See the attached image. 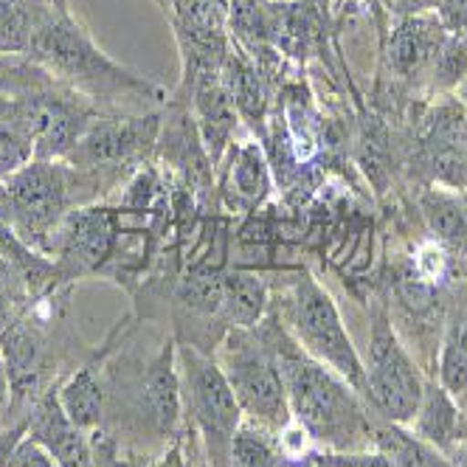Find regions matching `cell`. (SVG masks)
<instances>
[{"instance_id": "obj_7", "label": "cell", "mask_w": 467, "mask_h": 467, "mask_svg": "<svg viewBox=\"0 0 467 467\" xmlns=\"http://www.w3.org/2000/svg\"><path fill=\"white\" fill-rule=\"evenodd\" d=\"M181 400L203 437L212 467H231L234 437L243 425V409L220 363L192 344L178 347Z\"/></svg>"}, {"instance_id": "obj_19", "label": "cell", "mask_w": 467, "mask_h": 467, "mask_svg": "<svg viewBox=\"0 0 467 467\" xmlns=\"http://www.w3.org/2000/svg\"><path fill=\"white\" fill-rule=\"evenodd\" d=\"M440 386L462 406L467 400V307H456L440 355Z\"/></svg>"}, {"instance_id": "obj_24", "label": "cell", "mask_w": 467, "mask_h": 467, "mask_svg": "<svg viewBox=\"0 0 467 467\" xmlns=\"http://www.w3.org/2000/svg\"><path fill=\"white\" fill-rule=\"evenodd\" d=\"M268 437L271 431H265L254 422L240 425L231 448V467H279L276 448Z\"/></svg>"}, {"instance_id": "obj_30", "label": "cell", "mask_w": 467, "mask_h": 467, "mask_svg": "<svg viewBox=\"0 0 467 467\" xmlns=\"http://www.w3.org/2000/svg\"><path fill=\"white\" fill-rule=\"evenodd\" d=\"M4 305H6V298H4V296H0V316H4Z\"/></svg>"}, {"instance_id": "obj_27", "label": "cell", "mask_w": 467, "mask_h": 467, "mask_svg": "<svg viewBox=\"0 0 467 467\" xmlns=\"http://www.w3.org/2000/svg\"><path fill=\"white\" fill-rule=\"evenodd\" d=\"M12 375H9V366L4 360V355H0V414H4L9 406H12Z\"/></svg>"}, {"instance_id": "obj_16", "label": "cell", "mask_w": 467, "mask_h": 467, "mask_svg": "<svg viewBox=\"0 0 467 467\" xmlns=\"http://www.w3.org/2000/svg\"><path fill=\"white\" fill-rule=\"evenodd\" d=\"M422 217L448 254H467V194L451 189H431L420 200Z\"/></svg>"}, {"instance_id": "obj_13", "label": "cell", "mask_w": 467, "mask_h": 467, "mask_svg": "<svg viewBox=\"0 0 467 467\" xmlns=\"http://www.w3.org/2000/svg\"><path fill=\"white\" fill-rule=\"evenodd\" d=\"M445 26L437 17H409L397 26L391 46H389V59L391 68L403 77H417L431 62H437L442 48L448 46L445 40Z\"/></svg>"}, {"instance_id": "obj_32", "label": "cell", "mask_w": 467, "mask_h": 467, "mask_svg": "<svg viewBox=\"0 0 467 467\" xmlns=\"http://www.w3.org/2000/svg\"><path fill=\"white\" fill-rule=\"evenodd\" d=\"M0 192H4V181H0Z\"/></svg>"}, {"instance_id": "obj_17", "label": "cell", "mask_w": 467, "mask_h": 467, "mask_svg": "<svg viewBox=\"0 0 467 467\" xmlns=\"http://www.w3.org/2000/svg\"><path fill=\"white\" fill-rule=\"evenodd\" d=\"M459 406L442 386H425L422 403L414 417L417 437L433 445L437 451H448L459 440Z\"/></svg>"}, {"instance_id": "obj_4", "label": "cell", "mask_w": 467, "mask_h": 467, "mask_svg": "<svg viewBox=\"0 0 467 467\" xmlns=\"http://www.w3.org/2000/svg\"><path fill=\"white\" fill-rule=\"evenodd\" d=\"M99 360L108 391V414L124 409L127 422L136 425L139 433L147 431L155 440L172 437L183 409L175 344L163 341L147 360L136 355L121 360L119 355L116 366H105V352H99Z\"/></svg>"}, {"instance_id": "obj_1", "label": "cell", "mask_w": 467, "mask_h": 467, "mask_svg": "<svg viewBox=\"0 0 467 467\" xmlns=\"http://www.w3.org/2000/svg\"><path fill=\"white\" fill-rule=\"evenodd\" d=\"M265 336L271 338L279 358L290 414L298 428L336 453L369 451V445H375V428L355 397V389L324 363L313 360L287 336V329L268 327Z\"/></svg>"}, {"instance_id": "obj_10", "label": "cell", "mask_w": 467, "mask_h": 467, "mask_svg": "<svg viewBox=\"0 0 467 467\" xmlns=\"http://www.w3.org/2000/svg\"><path fill=\"white\" fill-rule=\"evenodd\" d=\"M161 139V116H96L74 150L62 161L79 170H108L121 172V166L144 161Z\"/></svg>"}, {"instance_id": "obj_26", "label": "cell", "mask_w": 467, "mask_h": 467, "mask_svg": "<svg viewBox=\"0 0 467 467\" xmlns=\"http://www.w3.org/2000/svg\"><path fill=\"white\" fill-rule=\"evenodd\" d=\"M445 268H448V251L440 243H431V245H425L420 251V256H417V274L425 282H440L445 276Z\"/></svg>"}, {"instance_id": "obj_5", "label": "cell", "mask_w": 467, "mask_h": 467, "mask_svg": "<svg viewBox=\"0 0 467 467\" xmlns=\"http://www.w3.org/2000/svg\"><path fill=\"white\" fill-rule=\"evenodd\" d=\"M217 363L225 372L243 414L254 425L276 433L287 428L293 417L287 403V389L274 344L265 332L262 336H256L251 329L228 332Z\"/></svg>"}, {"instance_id": "obj_8", "label": "cell", "mask_w": 467, "mask_h": 467, "mask_svg": "<svg viewBox=\"0 0 467 467\" xmlns=\"http://www.w3.org/2000/svg\"><path fill=\"white\" fill-rule=\"evenodd\" d=\"M4 99L35 141L37 161H62L96 119L90 99L68 85L57 90L54 85H31L23 79L20 88L15 93L6 90Z\"/></svg>"}, {"instance_id": "obj_22", "label": "cell", "mask_w": 467, "mask_h": 467, "mask_svg": "<svg viewBox=\"0 0 467 467\" xmlns=\"http://www.w3.org/2000/svg\"><path fill=\"white\" fill-rule=\"evenodd\" d=\"M31 161H37L35 141L9 110L6 99L0 96V181H9L12 175L26 170Z\"/></svg>"}, {"instance_id": "obj_21", "label": "cell", "mask_w": 467, "mask_h": 467, "mask_svg": "<svg viewBox=\"0 0 467 467\" xmlns=\"http://www.w3.org/2000/svg\"><path fill=\"white\" fill-rule=\"evenodd\" d=\"M231 192L237 194L240 203L256 206L262 197L271 192V172L265 163L256 144H243L234 150V166H231Z\"/></svg>"}, {"instance_id": "obj_18", "label": "cell", "mask_w": 467, "mask_h": 467, "mask_svg": "<svg viewBox=\"0 0 467 467\" xmlns=\"http://www.w3.org/2000/svg\"><path fill=\"white\" fill-rule=\"evenodd\" d=\"M265 307H268V290L259 276L251 274H228L223 279V316L234 329L259 327Z\"/></svg>"}, {"instance_id": "obj_25", "label": "cell", "mask_w": 467, "mask_h": 467, "mask_svg": "<svg viewBox=\"0 0 467 467\" xmlns=\"http://www.w3.org/2000/svg\"><path fill=\"white\" fill-rule=\"evenodd\" d=\"M321 467H391V462L378 451H358V453H327V456H310Z\"/></svg>"}, {"instance_id": "obj_2", "label": "cell", "mask_w": 467, "mask_h": 467, "mask_svg": "<svg viewBox=\"0 0 467 467\" xmlns=\"http://www.w3.org/2000/svg\"><path fill=\"white\" fill-rule=\"evenodd\" d=\"M28 57H35L46 74L57 77L62 85L74 88L85 99H105L108 105H116L119 99L161 102L163 96L155 82L130 74L124 65L110 59L68 9L57 6V0H51V6L37 20Z\"/></svg>"}, {"instance_id": "obj_28", "label": "cell", "mask_w": 467, "mask_h": 467, "mask_svg": "<svg viewBox=\"0 0 467 467\" xmlns=\"http://www.w3.org/2000/svg\"><path fill=\"white\" fill-rule=\"evenodd\" d=\"M23 433H26V425H17L9 437H0V467H9V456H12L15 445L20 442L17 437H23Z\"/></svg>"}, {"instance_id": "obj_11", "label": "cell", "mask_w": 467, "mask_h": 467, "mask_svg": "<svg viewBox=\"0 0 467 467\" xmlns=\"http://www.w3.org/2000/svg\"><path fill=\"white\" fill-rule=\"evenodd\" d=\"M119 240V214L105 206L74 209L57 228L48 254L57 259L59 282H74L105 271Z\"/></svg>"}, {"instance_id": "obj_15", "label": "cell", "mask_w": 467, "mask_h": 467, "mask_svg": "<svg viewBox=\"0 0 467 467\" xmlns=\"http://www.w3.org/2000/svg\"><path fill=\"white\" fill-rule=\"evenodd\" d=\"M57 397H59L62 411L82 431H96L99 425H105L108 391H105V378H102V360L82 366V369L57 391Z\"/></svg>"}, {"instance_id": "obj_31", "label": "cell", "mask_w": 467, "mask_h": 467, "mask_svg": "<svg viewBox=\"0 0 467 467\" xmlns=\"http://www.w3.org/2000/svg\"><path fill=\"white\" fill-rule=\"evenodd\" d=\"M307 467H321V464H316V462H313V459H310V464H307Z\"/></svg>"}, {"instance_id": "obj_23", "label": "cell", "mask_w": 467, "mask_h": 467, "mask_svg": "<svg viewBox=\"0 0 467 467\" xmlns=\"http://www.w3.org/2000/svg\"><path fill=\"white\" fill-rule=\"evenodd\" d=\"M40 9H31L23 0H0V54H28Z\"/></svg>"}, {"instance_id": "obj_14", "label": "cell", "mask_w": 467, "mask_h": 467, "mask_svg": "<svg viewBox=\"0 0 467 467\" xmlns=\"http://www.w3.org/2000/svg\"><path fill=\"white\" fill-rule=\"evenodd\" d=\"M194 113H197V132L212 161H220L225 147L231 144L234 127H237V105L212 74L194 82Z\"/></svg>"}, {"instance_id": "obj_6", "label": "cell", "mask_w": 467, "mask_h": 467, "mask_svg": "<svg viewBox=\"0 0 467 467\" xmlns=\"http://www.w3.org/2000/svg\"><path fill=\"white\" fill-rule=\"evenodd\" d=\"M287 332L313 360L347 380L358 394H366V366L352 347L349 332L341 321V313L332 296L307 274L296 276L287 296Z\"/></svg>"}, {"instance_id": "obj_20", "label": "cell", "mask_w": 467, "mask_h": 467, "mask_svg": "<svg viewBox=\"0 0 467 467\" xmlns=\"http://www.w3.org/2000/svg\"><path fill=\"white\" fill-rule=\"evenodd\" d=\"M375 445L391 462V467H451L437 448L420 437H411L400 425L375 431Z\"/></svg>"}, {"instance_id": "obj_3", "label": "cell", "mask_w": 467, "mask_h": 467, "mask_svg": "<svg viewBox=\"0 0 467 467\" xmlns=\"http://www.w3.org/2000/svg\"><path fill=\"white\" fill-rule=\"evenodd\" d=\"M121 172L79 170L68 161H31L26 170L4 181L0 220L17 237L48 256L51 240L74 209L90 206L102 186H113Z\"/></svg>"}, {"instance_id": "obj_9", "label": "cell", "mask_w": 467, "mask_h": 467, "mask_svg": "<svg viewBox=\"0 0 467 467\" xmlns=\"http://www.w3.org/2000/svg\"><path fill=\"white\" fill-rule=\"evenodd\" d=\"M363 366H366V389H369L366 397H372L378 411L394 425L414 422L422 403L425 380L417 372L403 341L397 338L383 305L372 310L369 360Z\"/></svg>"}, {"instance_id": "obj_12", "label": "cell", "mask_w": 467, "mask_h": 467, "mask_svg": "<svg viewBox=\"0 0 467 467\" xmlns=\"http://www.w3.org/2000/svg\"><path fill=\"white\" fill-rule=\"evenodd\" d=\"M26 440L40 445L57 467H93L88 431L74 425L62 411L57 391H46L26 422Z\"/></svg>"}, {"instance_id": "obj_29", "label": "cell", "mask_w": 467, "mask_h": 467, "mask_svg": "<svg viewBox=\"0 0 467 467\" xmlns=\"http://www.w3.org/2000/svg\"><path fill=\"white\" fill-rule=\"evenodd\" d=\"M212 4H214V6H220V9H223V12H225V9H228V0H212Z\"/></svg>"}]
</instances>
